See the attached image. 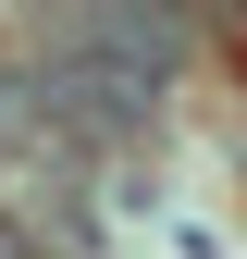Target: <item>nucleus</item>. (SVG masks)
Listing matches in <instances>:
<instances>
[{
  "label": "nucleus",
  "instance_id": "nucleus-1",
  "mask_svg": "<svg viewBox=\"0 0 247 259\" xmlns=\"http://www.w3.org/2000/svg\"><path fill=\"white\" fill-rule=\"evenodd\" d=\"M50 50L111 62V74H136V87H173L185 13H173V0H50Z\"/></svg>",
  "mask_w": 247,
  "mask_h": 259
}]
</instances>
